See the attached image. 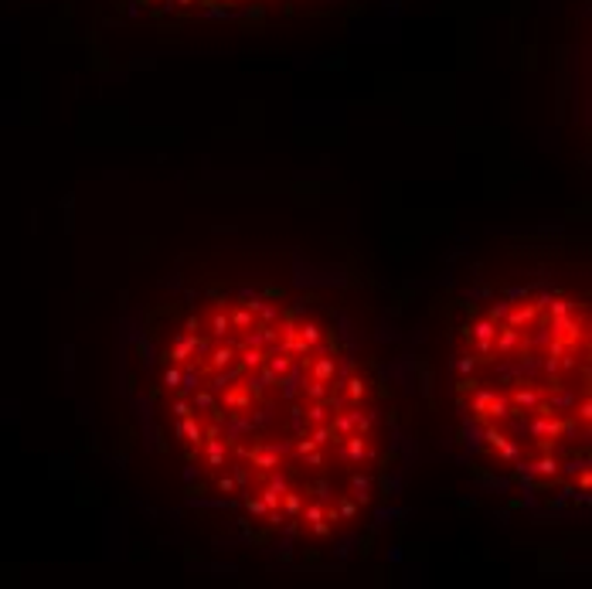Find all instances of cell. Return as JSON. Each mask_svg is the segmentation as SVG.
Segmentation results:
<instances>
[{"instance_id":"6da1fadb","label":"cell","mask_w":592,"mask_h":589,"mask_svg":"<svg viewBox=\"0 0 592 589\" xmlns=\"http://www.w3.org/2000/svg\"><path fill=\"white\" fill-rule=\"evenodd\" d=\"M146 7L167 4L170 11H242V7H266L272 0H143Z\"/></svg>"}]
</instances>
